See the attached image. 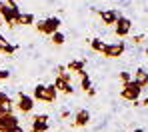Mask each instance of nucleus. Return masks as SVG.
<instances>
[{"label":"nucleus","instance_id":"20e7f679","mask_svg":"<svg viewBox=\"0 0 148 132\" xmlns=\"http://www.w3.org/2000/svg\"><path fill=\"white\" fill-rule=\"evenodd\" d=\"M126 50V42L124 40H118V42H110V44H106L104 46V56L106 58H120Z\"/></svg>","mask_w":148,"mask_h":132},{"label":"nucleus","instance_id":"bb28decb","mask_svg":"<svg viewBox=\"0 0 148 132\" xmlns=\"http://www.w3.org/2000/svg\"><path fill=\"white\" fill-rule=\"evenodd\" d=\"M8 132H24V130H22V126H16V128H12V130H8Z\"/></svg>","mask_w":148,"mask_h":132},{"label":"nucleus","instance_id":"aec40b11","mask_svg":"<svg viewBox=\"0 0 148 132\" xmlns=\"http://www.w3.org/2000/svg\"><path fill=\"white\" fill-rule=\"evenodd\" d=\"M104 46H106V42H104V40H100V38L90 40V48H92L94 52H104Z\"/></svg>","mask_w":148,"mask_h":132},{"label":"nucleus","instance_id":"412c9836","mask_svg":"<svg viewBox=\"0 0 148 132\" xmlns=\"http://www.w3.org/2000/svg\"><path fill=\"white\" fill-rule=\"evenodd\" d=\"M120 80H122L124 84H126V82H130V80H132V74L124 70V72H120Z\"/></svg>","mask_w":148,"mask_h":132},{"label":"nucleus","instance_id":"39448f33","mask_svg":"<svg viewBox=\"0 0 148 132\" xmlns=\"http://www.w3.org/2000/svg\"><path fill=\"white\" fill-rule=\"evenodd\" d=\"M130 30H132V22H130V18H126V16H118V18H116V24H114V32H116V36H118V38H126V36L130 34Z\"/></svg>","mask_w":148,"mask_h":132},{"label":"nucleus","instance_id":"f8f14e48","mask_svg":"<svg viewBox=\"0 0 148 132\" xmlns=\"http://www.w3.org/2000/svg\"><path fill=\"white\" fill-rule=\"evenodd\" d=\"M16 50H18V46H16V44H12L6 36H2V34H0V52H4V54H14Z\"/></svg>","mask_w":148,"mask_h":132},{"label":"nucleus","instance_id":"393cba45","mask_svg":"<svg viewBox=\"0 0 148 132\" xmlns=\"http://www.w3.org/2000/svg\"><path fill=\"white\" fill-rule=\"evenodd\" d=\"M68 116H70L68 110H62V112H60V118H68Z\"/></svg>","mask_w":148,"mask_h":132},{"label":"nucleus","instance_id":"4be33fe9","mask_svg":"<svg viewBox=\"0 0 148 132\" xmlns=\"http://www.w3.org/2000/svg\"><path fill=\"white\" fill-rule=\"evenodd\" d=\"M142 42H144V36H142V34H138V36H134V38H132V44H136V46H138V44H142Z\"/></svg>","mask_w":148,"mask_h":132},{"label":"nucleus","instance_id":"9d476101","mask_svg":"<svg viewBox=\"0 0 148 132\" xmlns=\"http://www.w3.org/2000/svg\"><path fill=\"white\" fill-rule=\"evenodd\" d=\"M34 24H36V18L32 12H20V16L14 22V26H34Z\"/></svg>","mask_w":148,"mask_h":132},{"label":"nucleus","instance_id":"c756f323","mask_svg":"<svg viewBox=\"0 0 148 132\" xmlns=\"http://www.w3.org/2000/svg\"><path fill=\"white\" fill-rule=\"evenodd\" d=\"M144 56H148V46H146V50H144Z\"/></svg>","mask_w":148,"mask_h":132},{"label":"nucleus","instance_id":"c85d7f7f","mask_svg":"<svg viewBox=\"0 0 148 132\" xmlns=\"http://www.w3.org/2000/svg\"><path fill=\"white\" fill-rule=\"evenodd\" d=\"M132 132H144V130L142 128H136V130H132Z\"/></svg>","mask_w":148,"mask_h":132},{"label":"nucleus","instance_id":"f03ea898","mask_svg":"<svg viewBox=\"0 0 148 132\" xmlns=\"http://www.w3.org/2000/svg\"><path fill=\"white\" fill-rule=\"evenodd\" d=\"M140 94H142V86L138 82H134V80L126 82L122 86V90H120V96H122L124 100H132V102H136L140 98Z\"/></svg>","mask_w":148,"mask_h":132},{"label":"nucleus","instance_id":"6ab92c4d","mask_svg":"<svg viewBox=\"0 0 148 132\" xmlns=\"http://www.w3.org/2000/svg\"><path fill=\"white\" fill-rule=\"evenodd\" d=\"M64 40H66V38H64V34H62L60 30H58V32H54V34L50 36V42H52L54 46H62V44H64Z\"/></svg>","mask_w":148,"mask_h":132},{"label":"nucleus","instance_id":"5701e85b","mask_svg":"<svg viewBox=\"0 0 148 132\" xmlns=\"http://www.w3.org/2000/svg\"><path fill=\"white\" fill-rule=\"evenodd\" d=\"M6 78H10V72L8 70H0V80H6Z\"/></svg>","mask_w":148,"mask_h":132},{"label":"nucleus","instance_id":"a878e982","mask_svg":"<svg viewBox=\"0 0 148 132\" xmlns=\"http://www.w3.org/2000/svg\"><path fill=\"white\" fill-rule=\"evenodd\" d=\"M86 94H88V96H94V94H96V90H94V88H90V90H86Z\"/></svg>","mask_w":148,"mask_h":132},{"label":"nucleus","instance_id":"423d86ee","mask_svg":"<svg viewBox=\"0 0 148 132\" xmlns=\"http://www.w3.org/2000/svg\"><path fill=\"white\" fill-rule=\"evenodd\" d=\"M16 108L20 110V112H32V108H34V98L30 96V94H26V92H18V100H16Z\"/></svg>","mask_w":148,"mask_h":132},{"label":"nucleus","instance_id":"a211bd4d","mask_svg":"<svg viewBox=\"0 0 148 132\" xmlns=\"http://www.w3.org/2000/svg\"><path fill=\"white\" fill-rule=\"evenodd\" d=\"M58 98V90L54 88V84H46V100L44 102H56Z\"/></svg>","mask_w":148,"mask_h":132},{"label":"nucleus","instance_id":"ddd939ff","mask_svg":"<svg viewBox=\"0 0 148 132\" xmlns=\"http://www.w3.org/2000/svg\"><path fill=\"white\" fill-rule=\"evenodd\" d=\"M54 88H56L58 92H62V94H74L72 82H64V80H60V78L54 80Z\"/></svg>","mask_w":148,"mask_h":132},{"label":"nucleus","instance_id":"9b49d317","mask_svg":"<svg viewBox=\"0 0 148 132\" xmlns=\"http://www.w3.org/2000/svg\"><path fill=\"white\" fill-rule=\"evenodd\" d=\"M90 122V112L88 110H76L74 114V126H86Z\"/></svg>","mask_w":148,"mask_h":132},{"label":"nucleus","instance_id":"6e6552de","mask_svg":"<svg viewBox=\"0 0 148 132\" xmlns=\"http://www.w3.org/2000/svg\"><path fill=\"white\" fill-rule=\"evenodd\" d=\"M48 116L46 114H38V116H34L32 118V126H30V130L32 132H48Z\"/></svg>","mask_w":148,"mask_h":132},{"label":"nucleus","instance_id":"4468645a","mask_svg":"<svg viewBox=\"0 0 148 132\" xmlns=\"http://www.w3.org/2000/svg\"><path fill=\"white\" fill-rule=\"evenodd\" d=\"M132 80H134V82H138V84L142 86V90L148 88V72L144 70V68H138V70L134 72V78H132Z\"/></svg>","mask_w":148,"mask_h":132},{"label":"nucleus","instance_id":"b1692460","mask_svg":"<svg viewBox=\"0 0 148 132\" xmlns=\"http://www.w3.org/2000/svg\"><path fill=\"white\" fill-rule=\"evenodd\" d=\"M6 4H8L10 8H16V6H18V4H16V0H6Z\"/></svg>","mask_w":148,"mask_h":132},{"label":"nucleus","instance_id":"0eeeda50","mask_svg":"<svg viewBox=\"0 0 148 132\" xmlns=\"http://www.w3.org/2000/svg\"><path fill=\"white\" fill-rule=\"evenodd\" d=\"M16 126H20V120H18L16 114H4V116H0V132H8V130H12V128H16Z\"/></svg>","mask_w":148,"mask_h":132},{"label":"nucleus","instance_id":"2f4dec72","mask_svg":"<svg viewBox=\"0 0 148 132\" xmlns=\"http://www.w3.org/2000/svg\"><path fill=\"white\" fill-rule=\"evenodd\" d=\"M2 4H4V2H2V0H0V6H2Z\"/></svg>","mask_w":148,"mask_h":132},{"label":"nucleus","instance_id":"dca6fc26","mask_svg":"<svg viewBox=\"0 0 148 132\" xmlns=\"http://www.w3.org/2000/svg\"><path fill=\"white\" fill-rule=\"evenodd\" d=\"M32 98H34V100H40V102H44V100H46V84H38V86H34Z\"/></svg>","mask_w":148,"mask_h":132},{"label":"nucleus","instance_id":"7c9ffc66","mask_svg":"<svg viewBox=\"0 0 148 132\" xmlns=\"http://www.w3.org/2000/svg\"><path fill=\"white\" fill-rule=\"evenodd\" d=\"M2 24H4V22H2V18H0V26H2Z\"/></svg>","mask_w":148,"mask_h":132},{"label":"nucleus","instance_id":"1a4fd4ad","mask_svg":"<svg viewBox=\"0 0 148 132\" xmlns=\"http://www.w3.org/2000/svg\"><path fill=\"white\" fill-rule=\"evenodd\" d=\"M100 20H102V24H106V26H114L116 24V18L120 16L114 8H106V10H100Z\"/></svg>","mask_w":148,"mask_h":132},{"label":"nucleus","instance_id":"f3484780","mask_svg":"<svg viewBox=\"0 0 148 132\" xmlns=\"http://www.w3.org/2000/svg\"><path fill=\"white\" fill-rule=\"evenodd\" d=\"M78 76H80V90H84V92H86V90H90V88H92V80H90V76H88V72H86V70H82Z\"/></svg>","mask_w":148,"mask_h":132},{"label":"nucleus","instance_id":"2eb2a0df","mask_svg":"<svg viewBox=\"0 0 148 132\" xmlns=\"http://www.w3.org/2000/svg\"><path fill=\"white\" fill-rule=\"evenodd\" d=\"M84 66H86V62L84 60H70L68 64H66V70H70V72H76V74H80L82 70H84Z\"/></svg>","mask_w":148,"mask_h":132},{"label":"nucleus","instance_id":"cd10ccee","mask_svg":"<svg viewBox=\"0 0 148 132\" xmlns=\"http://www.w3.org/2000/svg\"><path fill=\"white\" fill-rule=\"evenodd\" d=\"M140 104H142V106H146V108H148V96L144 98V100H142V102H140Z\"/></svg>","mask_w":148,"mask_h":132},{"label":"nucleus","instance_id":"7ed1b4c3","mask_svg":"<svg viewBox=\"0 0 148 132\" xmlns=\"http://www.w3.org/2000/svg\"><path fill=\"white\" fill-rule=\"evenodd\" d=\"M18 16H20V8L18 6L16 8H10L8 4H2L0 6V18H2L4 24H8L10 28H14V22H16Z\"/></svg>","mask_w":148,"mask_h":132},{"label":"nucleus","instance_id":"f257e3e1","mask_svg":"<svg viewBox=\"0 0 148 132\" xmlns=\"http://www.w3.org/2000/svg\"><path fill=\"white\" fill-rule=\"evenodd\" d=\"M60 24H62V20H60L58 16H48V18H42V20H38L34 26H36V30H38L40 34L52 36L54 32H58V30H60Z\"/></svg>","mask_w":148,"mask_h":132}]
</instances>
